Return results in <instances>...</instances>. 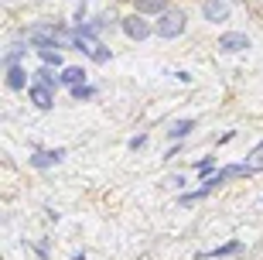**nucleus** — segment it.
Wrapping results in <instances>:
<instances>
[{
	"mask_svg": "<svg viewBox=\"0 0 263 260\" xmlns=\"http://www.w3.org/2000/svg\"><path fill=\"white\" fill-rule=\"evenodd\" d=\"M185 28H188V18L181 14V10H164L154 31L161 34V38H178V34H185Z\"/></svg>",
	"mask_w": 263,
	"mask_h": 260,
	"instance_id": "1",
	"label": "nucleus"
},
{
	"mask_svg": "<svg viewBox=\"0 0 263 260\" xmlns=\"http://www.w3.org/2000/svg\"><path fill=\"white\" fill-rule=\"evenodd\" d=\"M120 28H123V34H127V38H134V41H144L147 34L154 31L144 18H140V14H130V18H123V21H120Z\"/></svg>",
	"mask_w": 263,
	"mask_h": 260,
	"instance_id": "2",
	"label": "nucleus"
},
{
	"mask_svg": "<svg viewBox=\"0 0 263 260\" xmlns=\"http://www.w3.org/2000/svg\"><path fill=\"white\" fill-rule=\"evenodd\" d=\"M246 48H250V38L239 34V31H229V34L219 38V51H226V55H236V51H246Z\"/></svg>",
	"mask_w": 263,
	"mask_h": 260,
	"instance_id": "3",
	"label": "nucleus"
},
{
	"mask_svg": "<svg viewBox=\"0 0 263 260\" xmlns=\"http://www.w3.org/2000/svg\"><path fill=\"white\" fill-rule=\"evenodd\" d=\"M202 14H205V21H212V24L229 21V4H226V0H205V4H202Z\"/></svg>",
	"mask_w": 263,
	"mask_h": 260,
	"instance_id": "4",
	"label": "nucleus"
},
{
	"mask_svg": "<svg viewBox=\"0 0 263 260\" xmlns=\"http://www.w3.org/2000/svg\"><path fill=\"white\" fill-rule=\"evenodd\" d=\"M28 99L38 106V110H51V106H55V93L45 89V86H28Z\"/></svg>",
	"mask_w": 263,
	"mask_h": 260,
	"instance_id": "5",
	"label": "nucleus"
},
{
	"mask_svg": "<svg viewBox=\"0 0 263 260\" xmlns=\"http://www.w3.org/2000/svg\"><path fill=\"white\" fill-rule=\"evenodd\" d=\"M62 158H65L62 147H55V151H34V154H31V168H51V164H59Z\"/></svg>",
	"mask_w": 263,
	"mask_h": 260,
	"instance_id": "6",
	"label": "nucleus"
},
{
	"mask_svg": "<svg viewBox=\"0 0 263 260\" xmlns=\"http://www.w3.org/2000/svg\"><path fill=\"white\" fill-rule=\"evenodd\" d=\"M59 82H62V76H55V68H48V65H41L38 72H34V86H45V89H59Z\"/></svg>",
	"mask_w": 263,
	"mask_h": 260,
	"instance_id": "7",
	"label": "nucleus"
},
{
	"mask_svg": "<svg viewBox=\"0 0 263 260\" xmlns=\"http://www.w3.org/2000/svg\"><path fill=\"white\" fill-rule=\"evenodd\" d=\"M62 82L65 86H86V68H79V65H68V68H62Z\"/></svg>",
	"mask_w": 263,
	"mask_h": 260,
	"instance_id": "8",
	"label": "nucleus"
},
{
	"mask_svg": "<svg viewBox=\"0 0 263 260\" xmlns=\"http://www.w3.org/2000/svg\"><path fill=\"white\" fill-rule=\"evenodd\" d=\"M137 14L144 18V14H164L167 10V0H134Z\"/></svg>",
	"mask_w": 263,
	"mask_h": 260,
	"instance_id": "9",
	"label": "nucleus"
},
{
	"mask_svg": "<svg viewBox=\"0 0 263 260\" xmlns=\"http://www.w3.org/2000/svg\"><path fill=\"white\" fill-rule=\"evenodd\" d=\"M24 86H28V72H24L21 65H10L7 68V89L17 93V89H24Z\"/></svg>",
	"mask_w": 263,
	"mask_h": 260,
	"instance_id": "10",
	"label": "nucleus"
},
{
	"mask_svg": "<svg viewBox=\"0 0 263 260\" xmlns=\"http://www.w3.org/2000/svg\"><path fill=\"white\" fill-rule=\"evenodd\" d=\"M192 130H195V120H178V124H171L167 137H171V141H181V137H188Z\"/></svg>",
	"mask_w": 263,
	"mask_h": 260,
	"instance_id": "11",
	"label": "nucleus"
},
{
	"mask_svg": "<svg viewBox=\"0 0 263 260\" xmlns=\"http://www.w3.org/2000/svg\"><path fill=\"white\" fill-rule=\"evenodd\" d=\"M38 55L48 68H62V51L59 48H38Z\"/></svg>",
	"mask_w": 263,
	"mask_h": 260,
	"instance_id": "12",
	"label": "nucleus"
},
{
	"mask_svg": "<svg viewBox=\"0 0 263 260\" xmlns=\"http://www.w3.org/2000/svg\"><path fill=\"white\" fill-rule=\"evenodd\" d=\"M236 250H239V240H233V243H226V247H215V250L202 253V257H229V253H236Z\"/></svg>",
	"mask_w": 263,
	"mask_h": 260,
	"instance_id": "13",
	"label": "nucleus"
},
{
	"mask_svg": "<svg viewBox=\"0 0 263 260\" xmlns=\"http://www.w3.org/2000/svg\"><path fill=\"white\" fill-rule=\"evenodd\" d=\"M212 168H215V158H205V161H198V175H202V178H212Z\"/></svg>",
	"mask_w": 263,
	"mask_h": 260,
	"instance_id": "14",
	"label": "nucleus"
},
{
	"mask_svg": "<svg viewBox=\"0 0 263 260\" xmlns=\"http://www.w3.org/2000/svg\"><path fill=\"white\" fill-rule=\"evenodd\" d=\"M72 96H76V99H92V96H96V89H92V86H76V89H72Z\"/></svg>",
	"mask_w": 263,
	"mask_h": 260,
	"instance_id": "15",
	"label": "nucleus"
},
{
	"mask_svg": "<svg viewBox=\"0 0 263 260\" xmlns=\"http://www.w3.org/2000/svg\"><path fill=\"white\" fill-rule=\"evenodd\" d=\"M92 62H99V65H103V62H109V48H106V45H96V51H92Z\"/></svg>",
	"mask_w": 263,
	"mask_h": 260,
	"instance_id": "16",
	"label": "nucleus"
},
{
	"mask_svg": "<svg viewBox=\"0 0 263 260\" xmlns=\"http://www.w3.org/2000/svg\"><path fill=\"white\" fill-rule=\"evenodd\" d=\"M21 51H24V48H14V51H7V68H10V65H17V58H21Z\"/></svg>",
	"mask_w": 263,
	"mask_h": 260,
	"instance_id": "17",
	"label": "nucleus"
},
{
	"mask_svg": "<svg viewBox=\"0 0 263 260\" xmlns=\"http://www.w3.org/2000/svg\"><path fill=\"white\" fill-rule=\"evenodd\" d=\"M147 144V137L140 134V137H134V141H130V151H137V147H144Z\"/></svg>",
	"mask_w": 263,
	"mask_h": 260,
	"instance_id": "18",
	"label": "nucleus"
}]
</instances>
